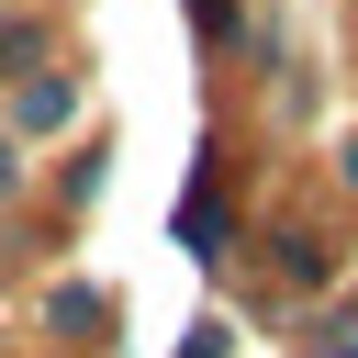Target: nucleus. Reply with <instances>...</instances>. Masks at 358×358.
<instances>
[{"instance_id":"nucleus-1","label":"nucleus","mask_w":358,"mask_h":358,"mask_svg":"<svg viewBox=\"0 0 358 358\" xmlns=\"http://www.w3.org/2000/svg\"><path fill=\"white\" fill-rule=\"evenodd\" d=\"M0 190H11V145H0Z\"/></svg>"}]
</instances>
